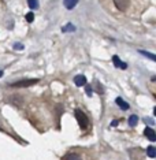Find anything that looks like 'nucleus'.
I'll return each mask as SVG.
<instances>
[{"label":"nucleus","mask_w":156,"mask_h":160,"mask_svg":"<svg viewBox=\"0 0 156 160\" xmlns=\"http://www.w3.org/2000/svg\"><path fill=\"white\" fill-rule=\"evenodd\" d=\"M75 118H77V121L79 123V127L81 129H86V127L89 126V119H88V116L85 115V112L84 111H81V110H75Z\"/></svg>","instance_id":"1"},{"label":"nucleus","mask_w":156,"mask_h":160,"mask_svg":"<svg viewBox=\"0 0 156 160\" xmlns=\"http://www.w3.org/2000/svg\"><path fill=\"white\" fill-rule=\"evenodd\" d=\"M38 81H40L38 78H32V79H23V81H18L15 83H11V85L15 86V88H25V86L34 85V83H37Z\"/></svg>","instance_id":"2"},{"label":"nucleus","mask_w":156,"mask_h":160,"mask_svg":"<svg viewBox=\"0 0 156 160\" xmlns=\"http://www.w3.org/2000/svg\"><path fill=\"white\" fill-rule=\"evenodd\" d=\"M114 3L121 11H126L130 6V0H114Z\"/></svg>","instance_id":"3"},{"label":"nucleus","mask_w":156,"mask_h":160,"mask_svg":"<svg viewBox=\"0 0 156 160\" xmlns=\"http://www.w3.org/2000/svg\"><path fill=\"white\" fill-rule=\"evenodd\" d=\"M144 136L148 138L149 141H156V133H155V130L152 129V127H145V130H144Z\"/></svg>","instance_id":"4"},{"label":"nucleus","mask_w":156,"mask_h":160,"mask_svg":"<svg viewBox=\"0 0 156 160\" xmlns=\"http://www.w3.org/2000/svg\"><path fill=\"white\" fill-rule=\"evenodd\" d=\"M74 83L77 86H85L86 83H88V81H86V77L85 75H75L74 77Z\"/></svg>","instance_id":"5"},{"label":"nucleus","mask_w":156,"mask_h":160,"mask_svg":"<svg viewBox=\"0 0 156 160\" xmlns=\"http://www.w3.org/2000/svg\"><path fill=\"white\" fill-rule=\"evenodd\" d=\"M112 62H114V66L115 67H119V68H123V70H125L126 67H128V64L126 63H123V62L119 59V58L117 56V55H114L112 56Z\"/></svg>","instance_id":"6"},{"label":"nucleus","mask_w":156,"mask_h":160,"mask_svg":"<svg viewBox=\"0 0 156 160\" xmlns=\"http://www.w3.org/2000/svg\"><path fill=\"white\" fill-rule=\"evenodd\" d=\"M115 101H117V104L119 105V108H121V110H123V111L129 110V104H128V103H126V101H125V100H123V99H122V97H118V99H117V100H115Z\"/></svg>","instance_id":"7"},{"label":"nucleus","mask_w":156,"mask_h":160,"mask_svg":"<svg viewBox=\"0 0 156 160\" xmlns=\"http://www.w3.org/2000/svg\"><path fill=\"white\" fill-rule=\"evenodd\" d=\"M63 3H64V7H66L67 10H73L75 6H77L78 0H63Z\"/></svg>","instance_id":"8"},{"label":"nucleus","mask_w":156,"mask_h":160,"mask_svg":"<svg viewBox=\"0 0 156 160\" xmlns=\"http://www.w3.org/2000/svg\"><path fill=\"white\" fill-rule=\"evenodd\" d=\"M147 155H148V158H151V159L156 158V148L153 145H151V147L147 148Z\"/></svg>","instance_id":"9"},{"label":"nucleus","mask_w":156,"mask_h":160,"mask_svg":"<svg viewBox=\"0 0 156 160\" xmlns=\"http://www.w3.org/2000/svg\"><path fill=\"white\" fill-rule=\"evenodd\" d=\"M64 160H81V156L78 153H67L64 156Z\"/></svg>","instance_id":"10"},{"label":"nucleus","mask_w":156,"mask_h":160,"mask_svg":"<svg viewBox=\"0 0 156 160\" xmlns=\"http://www.w3.org/2000/svg\"><path fill=\"white\" fill-rule=\"evenodd\" d=\"M137 123H138V116H137V115H132V116H130V118H129V126L134 127Z\"/></svg>","instance_id":"11"},{"label":"nucleus","mask_w":156,"mask_h":160,"mask_svg":"<svg viewBox=\"0 0 156 160\" xmlns=\"http://www.w3.org/2000/svg\"><path fill=\"white\" fill-rule=\"evenodd\" d=\"M28 4L32 10H37L38 8V0H28Z\"/></svg>","instance_id":"12"},{"label":"nucleus","mask_w":156,"mask_h":160,"mask_svg":"<svg viewBox=\"0 0 156 160\" xmlns=\"http://www.w3.org/2000/svg\"><path fill=\"white\" fill-rule=\"evenodd\" d=\"M62 30H63V32H74L75 26H74V25H71V23H68V25H64Z\"/></svg>","instance_id":"13"},{"label":"nucleus","mask_w":156,"mask_h":160,"mask_svg":"<svg viewBox=\"0 0 156 160\" xmlns=\"http://www.w3.org/2000/svg\"><path fill=\"white\" fill-rule=\"evenodd\" d=\"M140 53H141V55H144V56H147V58H149L151 60H156V56L152 55V53H149V52H145V51L140 49Z\"/></svg>","instance_id":"14"},{"label":"nucleus","mask_w":156,"mask_h":160,"mask_svg":"<svg viewBox=\"0 0 156 160\" xmlns=\"http://www.w3.org/2000/svg\"><path fill=\"white\" fill-rule=\"evenodd\" d=\"M85 92H86V94H88V96H92V93H93L92 86L88 85V83H86V85H85Z\"/></svg>","instance_id":"15"},{"label":"nucleus","mask_w":156,"mask_h":160,"mask_svg":"<svg viewBox=\"0 0 156 160\" xmlns=\"http://www.w3.org/2000/svg\"><path fill=\"white\" fill-rule=\"evenodd\" d=\"M25 18H26L28 22H33L34 15H33V12H28V14H26V17H25Z\"/></svg>","instance_id":"16"},{"label":"nucleus","mask_w":156,"mask_h":160,"mask_svg":"<svg viewBox=\"0 0 156 160\" xmlns=\"http://www.w3.org/2000/svg\"><path fill=\"white\" fill-rule=\"evenodd\" d=\"M23 45L22 44H14V49H22Z\"/></svg>","instance_id":"17"},{"label":"nucleus","mask_w":156,"mask_h":160,"mask_svg":"<svg viewBox=\"0 0 156 160\" xmlns=\"http://www.w3.org/2000/svg\"><path fill=\"white\" fill-rule=\"evenodd\" d=\"M111 126H114V127H115V126H118V121H114V122L111 123Z\"/></svg>","instance_id":"18"},{"label":"nucleus","mask_w":156,"mask_h":160,"mask_svg":"<svg viewBox=\"0 0 156 160\" xmlns=\"http://www.w3.org/2000/svg\"><path fill=\"white\" fill-rule=\"evenodd\" d=\"M2 75H3V71H2V70H0V77H2Z\"/></svg>","instance_id":"19"}]
</instances>
